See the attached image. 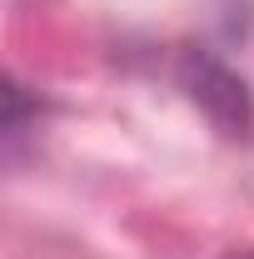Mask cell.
Here are the masks:
<instances>
[{"instance_id": "6da1fadb", "label": "cell", "mask_w": 254, "mask_h": 259, "mask_svg": "<svg viewBox=\"0 0 254 259\" xmlns=\"http://www.w3.org/2000/svg\"><path fill=\"white\" fill-rule=\"evenodd\" d=\"M175 80L209 115V125L220 130V135H229V140H249L254 135V95L220 55H209L199 45H185L180 50V65H175Z\"/></svg>"}, {"instance_id": "7a4b0ae2", "label": "cell", "mask_w": 254, "mask_h": 259, "mask_svg": "<svg viewBox=\"0 0 254 259\" xmlns=\"http://www.w3.org/2000/svg\"><path fill=\"white\" fill-rule=\"evenodd\" d=\"M229 259H254V249H244V254H229Z\"/></svg>"}]
</instances>
